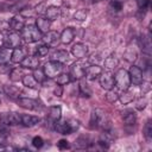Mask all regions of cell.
I'll use <instances>...</instances> for the list:
<instances>
[{"label": "cell", "mask_w": 152, "mask_h": 152, "mask_svg": "<svg viewBox=\"0 0 152 152\" xmlns=\"http://www.w3.org/2000/svg\"><path fill=\"white\" fill-rule=\"evenodd\" d=\"M62 70H63V64L57 61H50V62L45 63V65L43 68V71L48 78L57 77L62 72Z\"/></svg>", "instance_id": "277c9868"}, {"label": "cell", "mask_w": 152, "mask_h": 152, "mask_svg": "<svg viewBox=\"0 0 152 152\" xmlns=\"http://www.w3.org/2000/svg\"><path fill=\"white\" fill-rule=\"evenodd\" d=\"M61 116H62V109H61V107H59V106H53V107H51V108H50L49 118H50L53 122H55L56 120L61 119Z\"/></svg>", "instance_id": "83f0119b"}, {"label": "cell", "mask_w": 152, "mask_h": 152, "mask_svg": "<svg viewBox=\"0 0 152 152\" xmlns=\"http://www.w3.org/2000/svg\"><path fill=\"white\" fill-rule=\"evenodd\" d=\"M53 128L61 134H71L72 133V129H71L68 120H61V119L56 120L53 122Z\"/></svg>", "instance_id": "30bf717a"}, {"label": "cell", "mask_w": 152, "mask_h": 152, "mask_svg": "<svg viewBox=\"0 0 152 152\" xmlns=\"http://www.w3.org/2000/svg\"><path fill=\"white\" fill-rule=\"evenodd\" d=\"M86 68L87 66H83L82 63H75V64H72L71 68H70V76H72L74 78H77V80L83 78Z\"/></svg>", "instance_id": "5bb4252c"}, {"label": "cell", "mask_w": 152, "mask_h": 152, "mask_svg": "<svg viewBox=\"0 0 152 152\" xmlns=\"http://www.w3.org/2000/svg\"><path fill=\"white\" fill-rule=\"evenodd\" d=\"M59 38V34L56 32V31H48L46 33H44V36L42 37V39L44 40V43L46 45H50V44H53L56 43V40Z\"/></svg>", "instance_id": "cb8c5ba5"}, {"label": "cell", "mask_w": 152, "mask_h": 152, "mask_svg": "<svg viewBox=\"0 0 152 152\" xmlns=\"http://www.w3.org/2000/svg\"><path fill=\"white\" fill-rule=\"evenodd\" d=\"M21 70L19 69V68H17V69H13L11 72H10V78H11V81H13V82H17V81H19V80H21L23 77H21Z\"/></svg>", "instance_id": "d590c367"}, {"label": "cell", "mask_w": 152, "mask_h": 152, "mask_svg": "<svg viewBox=\"0 0 152 152\" xmlns=\"http://www.w3.org/2000/svg\"><path fill=\"white\" fill-rule=\"evenodd\" d=\"M110 7L114 11H116V12L121 11L122 10V2H121V0H110Z\"/></svg>", "instance_id": "ab89813d"}, {"label": "cell", "mask_w": 152, "mask_h": 152, "mask_svg": "<svg viewBox=\"0 0 152 152\" xmlns=\"http://www.w3.org/2000/svg\"><path fill=\"white\" fill-rule=\"evenodd\" d=\"M118 64H119V61H118V58H116L115 56H113V55L108 56V57L104 59V68L108 69V70H113L114 68L118 66Z\"/></svg>", "instance_id": "4316f807"}, {"label": "cell", "mask_w": 152, "mask_h": 152, "mask_svg": "<svg viewBox=\"0 0 152 152\" xmlns=\"http://www.w3.org/2000/svg\"><path fill=\"white\" fill-rule=\"evenodd\" d=\"M45 15L50 21H53L61 17V8L57 6H50L45 10Z\"/></svg>", "instance_id": "ffe728a7"}, {"label": "cell", "mask_w": 152, "mask_h": 152, "mask_svg": "<svg viewBox=\"0 0 152 152\" xmlns=\"http://www.w3.org/2000/svg\"><path fill=\"white\" fill-rule=\"evenodd\" d=\"M57 146H58L59 150H65V148L69 147V141L65 140V139H61V140L57 142Z\"/></svg>", "instance_id": "ee69618b"}, {"label": "cell", "mask_w": 152, "mask_h": 152, "mask_svg": "<svg viewBox=\"0 0 152 152\" xmlns=\"http://www.w3.org/2000/svg\"><path fill=\"white\" fill-rule=\"evenodd\" d=\"M70 81H71L70 74H62V72H61V74L56 77V82H57V84H59V86H65V84H68Z\"/></svg>", "instance_id": "1f68e13d"}, {"label": "cell", "mask_w": 152, "mask_h": 152, "mask_svg": "<svg viewBox=\"0 0 152 152\" xmlns=\"http://www.w3.org/2000/svg\"><path fill=\"white\" fill-rule=\"evenodd\" d=\"M90 124H91V127L101 128L103 131H108L110 127V121L107 116V113L101 108L93 109L90 115Z\"/></svg>", "instance_id": "6da1fadb"}, {"label": "cell", "mask_w": 152, "mask_h": 152, "mask_svg": "<svg viewBox=\"0 0 152 152\" xmlns=\"http://www.w3.org/2000/svg\"><path fill=\"white\" fill-rule=\"evenodd\" d=\"M25 1H27V0H6L5 2H6V4L10 6L11 11H13V8H14V7H17L18 5H20V4L25 2Z\"/></svg>", "instance_id": "b9f144b4"}, {"label": "cell", "mask_w": 152, "mask_h": 152, "mask_svg": "<svg viewBox=\"0 0 152 152\" xmlns=\"http://www.w3.org/2000/svg\"><path fill=\"white\" fill-rule=\"evenodd\" d=\"M25 51L21 48H15L13 49V51L11 52V61L13 63H20L24 58H25Z\"/></svg>", "instance_id": "44dd1931"}, {"label": "cell", "mask_w": 152, "mask_h": 152, "mask_svg": "<svg viewBox=\"0 0 152 152\" xmlns=\"http://www.w3.org/2000/svg\"><path fill=\"white\" fill-rule=\"evenodd\" d=\"M90 145L89 139L86 137H80L75 140V147L76 148H88Z\"/></svg>", "instance_id": "4dcf8cb0"}, {"label": "cell", "mask_w": 152, "mask_h": 152, "mask_svg": "<svg viewBox=\"0 0 152 152\" xmlns=\"http://www.w3.org/2000/svg\"><path fill=\"white\" fill-rule=\"evenodd\" d=\"M17 103L25 108V109H30V110H39L42 108V103L34 99H30V97H19L17 100Z\"/></svg>", "instance_id": "8992f818"}, {"label": "cell", "mask_w": 152, "mask_h": 152, "mask_svg": "<svg viewBox=\"0 0 152 152\" xmlns=\"http://www.w3.org/2000/svg\"><path fill=\"white\" fill-rule=\"evenodd\" d=\"M129 78H131V82H133L135 86H139L144 80H142V70L137 66V65H132L129 68Z\"/></svg>", "instance_id": "9c48e42d"}, {"label": "cell", "mask_w": 152, "mask_h": 152, "mask_svg": "<svg viewBox=\"0 0 152 152\" xmlns=\"http://www.w3.org/2000/svg\"><path fill=\"white\" fill-rule=\"evenodd\" d=\"M40 121V119L38 116L34 115H28V114H21V125L25 127H33L36 126L38 122Z\"/></svg>", "instance_id": "ac0fdd59"}, {"label": "cell", "mask_w": 152, "mask_h": 152, "mask_svg": "<svg viewBox=\"0 0 152 152\" xmlns=\"http://www.w3.org/2000/svg\"><path fill=\"white\" fill-rule=\"evenodd\" d=\"M146 104H147L146 97H141V99H139V100L135 102V108L139 109V110H142V109L146 107Z\"/></svg>", "instance_id": "60d3db41"}, {"label": "cell", "mask_w": 152, "mask_h": 152, "mask_svg": "<svg viewBox=\"0 0 152 152\" xmlns=\"http://www.w3.org/2000/svg\"><path fill=\"white\" fill-rule=\"evenodd\" d=\"M21 39L23 37L18 33V32H11L6 36L4 43H5V46L6 48H10V49H15V48H19L20 44H21Z\"/></svg>", "instance_id": "52a82bcc"}, {"label": "cell", "mask_w": 152, "mask_h": 152, "mask_svg": "<svg viewBox=\"0 0 152 152\" xmlns=\"http://www.w3.org/2000/svg\"><path fill=\"white\" fill-rule=\"evenodd\" d=\"M4 91L10 97H17L20 94V89L17 88L15 86H5L4 87Z\"/></svg>", "instance_id": "f1b7e54d"}, {"label": "cell", "mask_w": 152, "mask_h": 152, "mask_svg": "<svg viewBox=\"0 0 152 152\" xmlns=\"http://www.w3.org/2000/svg\"><path fill=\"white\" fill-rule=\"evenodd\" d=\"M144 135L148 141H151L152 139V121L151 120H148L144 127Z\"/></svg>", "instance_id": "e575fe53"}, {"label": "cell", "mask_w": 152, "mask_h": 152, "mask_svg": "<svg viewBox=\"0 0 152 152\" xmlns=\"http://www.w3.org/2000/svg\"><path fill=\"white\" fill-rule=\"evenodd\" d=\"M122 121L126 126H132L137 122V114L131 109H126L122 112Z\"/></svg>", "instance_id": "e0dca14e"}, {"label": "cell", "mask_w": 152, "mask_h": 152, "mask_svg": "<svg viewBox=\"0 0 152 152\" xmlns=\"http://www.w3.org/2000/svg\"><path fill=\"white\" fill-rule=\"evenodd\" d=\"M59 38H61V42L63 44H70L74 40V38H75V31L71 27H65L62 31Z\"/></svg>", "instance_id": "2e32d148"}, {"label": "cell", "mask_w": 152, "mask_h": 152, "mask_svg": "<svg viewBox=\"0 0 152 152\" xmlns=\"http://www.w3.org/2000/svg\"><path fill=\"white\" fill-rule=\"evenodd\" d=\"M21 37L27 43H36L42 39L43 33L34 25H25L21 30Z\"/></svg>", "instance_id": "7a4b0ae2"}, {"label": "cell", "mask_w": 152, "mask_h": 152, "mask_svg": "<svg viewBox=\"0 0 152 152\" xmlns=\"http://www.w3.org/2000/svg\"><path fill=\"white\" fill-rule=\"evenodd\" d=\"M119 99L122 103H129L131 101H133L134 95H133V93L128 91V89H127V90H124L122 95H119Z\"/></svg>", "instance_id": "d6a6232c"}, {"label": "cell", "mask_w": 152, "mask_h": 152, "mask_svg": "<svg viewBox=\"0 0 152 152\" xmlns=\"http://www.w3.org/2000/svg\"><path fill=\"white\" fill-rule=\"evenodd\" d=\"M49 52V45L46 44H42L36 49V56L37 57H45Z\"/></svg>", "instance_id": "836d02e7"}, {"label": "cell", "mask_w": 152, "mask_h": 152, "mask_svg": "<svg viewBox=\"0 0 152 152\" xmlns=\"http://www.w3.org/2000/svg\"><path fill=\"white\" fill-rule=\"evenodd\" d=\"M137 4H138V7L140 10H145L148 4H150V0H137Z\"/></svg>", "instance_id": "bcb514c9"}, {"label": "cell", "mask_w": 152, "mask_h": 152, "mask_svg": "<svg viewBox=\"0 0 152 152\" xmlns=\"http://www.w3.org/2000/svg\"><path fill=\"white\" fill-rule=\"evenodd\" d=\"M106 100H107L108 102H110V103H112V102H115L116 100H119V94H118L116 91L109 89L108 93L106 94Z\"/></svg>", "instance_id": "f35d334b"}, {"label": "cell", "mask_w": 152, "mask_h": 152, "mask_svg": "<svg viewBox=\"0 0 152 152\" xmlns=\"http://www.w3.org/2000/svg\"><path fill=\"white\" fill-rule=\"evenodd\" d=\"M114 83L116 86V88L121 91L129 89L131 86V78H129V74L127 70L125 69H119L114 76Z\"/></svg>", "instance_id": "3957f363"}, {"label": "cell", "mask_w": 152, "mask_h": 152, "mask_svg": "<svg viewBox=\"0 0 152 152\" xmlns=\"http://www.w3.org/2000/svg\"><path fill=\"white\" fill-rule=\"evenodd\" d=\"M21 68L24 69H37L39 65V58L37 56H25V58L20 62Z\"/></svg>", "instance_id": "7c38bea8"}, {"label": "cell", "mask_w": 152, "mask_h": 152, "mask_svg": "<svg viewBox=\"0 0 152 152\" xmlns=\"http://www.w3.org/2000/svg\"><path fill=\"white\" fill-rule=\"evenodd\" d=\"M36 26H37V28H38L42 33H46L48 31H50L51 21H50L48 18L39 17V18L36 19Z\"/></svg>", "instance_id": "d6986e66"}, {"label": "cell", "mask_w": 152, "mask_h": 152, "mask_svg": "<svg viewBox=\"0 0 152 152\" xmlns=\"http://www.w3.org/2000/svg\"><path fill=\"white\" fill-rule=\"evenodd\" d=\"M52 61H57L63 64L69 61V53L65 50H57L52 53Z\"/></svg>", "instance_id": "7402d4cb"}, {"label": "cell", "mask_w": 152, "mask_h": 152, "mask_svg": "<svg viewBox=\"0 0 152 152\" xmlns=\"http://www.w3.org/2000/svg\"><path fill=\"white\" fill-rule=\"evenodd\" d=\"M0 134H2V135H7L8 134V126L6 124L0 122Z\"/></svg>", "instance_id": "7dc6e473"}, {"label": "cell", "mask_w": 152, "mask_h": 152, "mask_svg": "<svg viewBox=\"0 0 152 152\" xmlns=\"http://www.w3.org/2000/svg\"><path fill=\"white\" fill-rule=\"evenodd\" d=\"M33 76H34V78L37 80V82H38V83H43V82L45 81V78H46V76H45L44 71H43V70H40V69H34Z\"/></svg>", "instance_id": "74e56055"}, {"label": "cell", "mask_w": 152, "mask_h": 152, "mask_svg": "<svg viewBox=\"0 0 152 152\" xmlns=\"http://www.w3.org/2000/svg\"><path fill=\"white\" fill-rule=\"evenodd\" d=\"M0 122L6 124L7 126H15L21 122V114L10 112V113H1L0 114Z\"/></svg>", "instance_id": "5b68a950"}, {"label": "cell", "mask_w": 152, "mask_h": 152, "mask_svg": "<svg viewBox=\"0 0 152 152\" xmlns=\"http://www.w3.org/2000/svg\"><path fill=\"white\" fill-rule=\"evenodd\" d=\"M99 81H100V86L104 90L113 89V87H114V77H113L110 71L101 72L100 76H99Z\"/></svg>", "instance_id": "ba28073f"}, {"label": "cell", "mask_w": 152, "mask_h": 152, "mask_svg": "<svg viewBox=\"0 0 152 152\" xmlns=\"http://www.w3.org/2000/svg\"><path fill=\"white\" fill-rule=\"evenodd\" d=\"M53 93H55V95H56V96L61 97V96H62V94H63V88H62V86H59V84H58V86L55 88Z\"/></svg>", "instance_id": "c3c4849f"}, {"label": "cell", "mask_w": 152, "mask_h": 152, "mask_svg": "<svg viewBox=\"0 0 152 152\" xmlns=\"http://www.w3.org/2000/svg\"><path fill=\"white\" fill-rule=\"evenodd\" d=\"M87 15H88L87 10H83V8H82V10H78V11L75 12L74 18H75L76 20H78V21H83V20H86Z\"/></svg>", "instance_id": "8d00e7d4"}, {"label": "cell", "mask_w": 152, "mask_h": 152, "mask_svg": "<svg viewBox=\"0 0 152 152\" xmlns=\"http://www.w3.org/2000/svg\"><path fill=\"white\" fill-rule=\"evenodd\" d=\"M78 88H80V94H81L83 97H90V96H91V89L89 88L88 83H87L84 80L81 78Z\"/></svg>", "instance_id": "484cf974"}, {"label": "cell", "mask_w": 152, "mask_h": 152, "mask_svg": "<svg viewBox=\"0 0 152 152\" xmlns=\"http://www.w3.org/2000/svg\"><path fill=\"white\" fill-rule=\"evenodd\" d=\"M137 57H138L137 50H135L134 48H132V46H128V48L125 50V52H124V58H125L127 62H129V63H133V62L137 59Z\"/></svg>", "instance_id": "d4e9b609"}, {"label": "cell", "mask_w": 152, "mask_h": 152, "mask_svg": "<svg viewBox=\"0 0 152 152\" xmlns=\"http://www.w3.org/2000/svg\"><path fill=\"white\" fill-rule=\"evenodd\" d=\"M101 72H102V68L96 64H93V65H89L86 68L84 76L87 77V80H95L100 76Z\"/></svg>", "instance_id": "4fadbf2b"}, {"label": "cell", "mask_w": 152, "mask_h": 152, "mask_svg": "<svg viewBox=\"0 0 152 152\" xmlns=\"http://www.w3.org/2000/svg\"><path fill=\"white\" fill-rule=\"evenodd\" d=\"M8 26L11 27L12 31L14 32H18V31H21L23 27L25 26V19L21 14H18V15H14L10 21H8Z\"/></svg>", "instance_id": "8fae6325"}, {"label": "cell", "mask_w": 152, "mask_h": 152, "mask_svg": "<svg viewBox=\"0 0 152 152\" xmlns=\"http://www.w3.org/2000/svg\"><path fill=\"white\" fill-rule=\"evenodd\" d=\"M11 59V52L8 48H0V64H7Z\"/></svg>", "instance_id": "f546056e"}, {"label": "cell", "mask_w": 152, "mask_h": 152, "mask_svg": "<svg viewBox=\"0 0 152 152\" xmlns=\"http://www.w3.org/2000/svg\"><path fill=\"white\" fill-rule=\"evenodd\" d=\"M21 81H23V84H24L25 87H27V88L36 89V88H38V86H39V83L37 82V80L34 78L33 75H24L23 78H21Z\"/></svg>", "instance_id": "603a6c76"}, {"label": "cell", "mask_w": 152, "mask_h": 152, "mask_svg": "<svg viewBox=\"0 0 152 152\" xmlns=\"http://www.w3.org/2000/svg\"><path fill=\"white\" fill-rule=\"evenodd\" d=\"M71 52H72L74 57L81 59V58H83V57L87 55V52H88V46H87L86 44H83V43H76V44L72 46Z\"/></svg>", "instance_id": "9a60e30c"}, {"label": "cell", "mask_w": 152, "mask_h": 152, "mask_svg": "<svg viewBox=\"0 0 152 152\" xmlns=\"http://www.w3.org/2000/svg\"><path fill=\"white\" fill-rule=\"evenodd\" d=\"M32 145L36 147V148H40L43 145H44V140L42 137H34L32 139Z\"/></svg>", "instance_id": "7bdbcfd3"}, {"label": "cell", "mask_w": 152, "mask_h": 152, "mask_svg": "<svg viewBox=\"0 0 152 152\" xmlns=\"http://www.w3.org/2000/svg\"><path fill=\"white\" fill-rule=\"evenodd\" d=\"M140 84H141V90H142V94L148 93V91L151 90V84H150V82H144V81H142Z\"/></svg>", "instance_id": "f6af8a7d"}]
</instances>
